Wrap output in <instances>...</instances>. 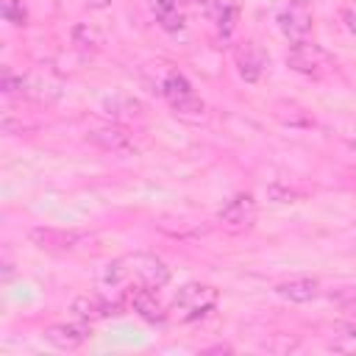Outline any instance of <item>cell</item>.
Here are the masks:
<instances>
[{
	"instance_id": "cell-1",
	"label": "cell",
	"mask_w": 356,
	"mask_h": 356,
	"mask_svg": "<svg viewBox=\"0 0 356 356\" xmlns=\"http://www.w3.org/2000/svg\"><path fill=\"white\" fill-rule=\"evenodd\" d=\"M170 281V267L156 253H128L108 264H103L97 284L100 289H120L128 284H145L153 289H161Z\"/></svg>"
},
{
	"instance_id": "cell-2",
	"label": "cell",
	"mask_w": 356,
	"mask_h": 356,
	"mask_svg": "<svg viewBox=\"0 0 356 356\" xmlns=\"http://www.w3.org/2000/svg\"><path fill=\"white\" fill-rule=\"evenodd\" d=\"M159 92L167 97L172 111L178 117H184V120H200L203 111H206V103L195 95L192 83L178 70H167V75L159 81Z\"/></svg>"
},
{
	"instance_id": "cell-3",
	"label": "cell",
	"mask_w": 356,
	"mask_h": 356,
	"mask_svg": "<svg viewBox=\"0 0 356 356\" xmlns=\"http://www.w3.org/2000/svg\"><path fill=\"white\" fill-rule=\"evenodd\" d=\"M217 289L211 284H186L178 289V295L172 298L170 303V314L178 317L181 323H192V320H200L203 314H209L214 306H217Z\"/></svg>"
},
{
	"instance_id": "cell-4",
	"label": "cell",
	"mask_w": 356,
	"mask_h": 356,
	"mask_svg": "<svg viewBox=\"0 0 356 356\" xmlns=\"http://www.w3.org/2000/svg\"><path fill=\"white\" fill-rule=\"evenodd\" d=\"M286 67L306 75V78L320 81V78L334 72V58L325 47L306 39V42H292V47L286 50Z\"/></svg>"
},
{
	"instance_id": "cell-5",
	"label": "cell",
	"mask_w": 356,
	"mask_h": 356,
	"mask_svg": "<svg viewBox=\"0 0 356 356\" xmlns=\"http://www.w3.org/2000/svg\"><path fill=\"white\" fill-rule=\"evenodd\" d=\"M256 217H259V203H256V197H253L250 192L234 195V197L217 211V222H220L228 234H245V231H250L253 222H256Z\"/></svg>"
},
{
	"instance_id": "cell-6",
	"label": "cell",
	"mask_w": 356,
	"mask_h": 356,
	"mask_svg": "<svg viewBox=\"0 0 356 356\" xmlns=\"http://www.w3.org/2000/svg\"><path fill=\"white\" fill-rule=\"evenodd\" d=\"M122 303H125V309H131V312H136L142 320H147V323H164L167 320V309L159 303V298H156V289L153 286H145V284H128L125 289H122Z\"/></svg>"
},
{
	"instance_id": "cell-7",
	"label": "cell",
	"mask_w": 356,
	"mask_h": 356,
	"mask_svg": "<svg viewBox=\"0 0 356 356\" xmlns=\"http://www.w3.org/2000/svg\"><path fill=\"white\" fill-rule=\"evenodd\" d=\"M28 239L47 253H70L75 250L81 242H86L89 236L81 231H64V228H31Z\"/></svg>"
},
{
	"instance_id": "cell-8",
	"label": "cell",
	"mask_w": 356,
	"mask_h": 356,
	"mask_svg": "<svg viewBox=\"0 0 356 356\" xmlns=\"http://www.w3.org/2000/svg\"><path fill=\"white\" fill-rule=\"evenodd\" d=\"M275 22H278V31L289 39V42H306L309 39V33H312V11H309V6L306 3H300V0H295L292 6H286L278 17H275Z\"/></svg>"
},
{
	"instance_id": "cell-9",
	"label": "cell",
	"mask_w": 356,
	"mask_h": 356,
	"mask_svg": "<svg viewBox=\"0 0 356 356\" xmlns=\"http://www.w3.org/2000/svg\"><path fill=\"white\" fill-rule=\"evenodd\" d=\"M122 309H125L122 300L111 303V300L103 298V295H81V298L72 300V312H75V317H78V320H86V323L103 320V317H108V314H120Z\"/></svg>"
},
{
	"instance_id": "cell-10",
	"label": "cell",
	"mask_w": 356,
	"mask_h": 356,
	"mask_svg": "<svg viewBox=\"0 0 356 356\" xmlns=\"http://www.w3.org/2000/svg\"><path fill=\"white\" fill-rule=\"evenodd\" d=\"M44 339L53 348H58V350H75V348H81L89 339V323L81 320V323H58V325H50L44 331Z\"/></svg>"
},
{
	"instance_id": "cell-11",
	"label": "cell",
	"mask_w": 356,
	"mask_h": 356,
	"mask_svg": "<svg viewBox=\"0 0 356 356\" xmlns=\"http://www.w3.org/2000/svg\"><path fill=\"white\" fill-rule=\"evenodd\" d=\"M86 139L103 150H125L131 145V131L117 125V122H106V125H95L86 131Z\"/></svg>"
},
{
	"instance_id": "cell-12",
	"label": "cell",
	"mask_w": 356,
	"mask_h": 356,
	"mask_svg": "<svg viewBox=\"0 0 356 356\" xmlns=\"http://www.w3.org/2000/svg\"><path fill=\"white\" fill-rule=\"evenodd\" d=\"M236 67H239V75L253 83V81L261 78V72H264V67H267V56L261 53L259 44L245 42V44L236 50Z\"/></svg>"
},
{
	"instance_id": "cell-13",
	"label": "cell",
	"mask_w": 356,
	"mask_h": 356,
	"mask_svg": "<svg viewBox=\"0 0 356 356\" xmlns=\"http://www.w3.org/2000/svg\"><path fill=\"white\" fill-rule=\"evenodd\" d=\"M275 292H278L281 298L292 300V303H309V300H314V298L320 295V281H317V278H306V275H300V278L281 281V284L275 286Z\"/></svg>"
},
{
	"instance_id": "cell-14",
	"label": "cell",
	"mask_w": 356,
	"mask_h": 356,
	"mask_svg": "<svg viewBox=\"0 0 356 356\" xmlns=\"http://www.w3.org/2000/svg\"><path fill=\"white\" fill-rule=\"evenodd\" d=\"M153 11H156L161 28H167V31H178V28H184L181 0H153Z\"/></svg>"
},
{
	"instance_id": "cell-15",
	"label": "cell",
	"mask_w": 356,
	"mask_h": 356,
	"mask_svg": "<svg viewBox=\"0 0 356 356\" xmlns=\"http://www.w3.org/2000/svg\"><path fill=\"white\" fill-rule=\"evenodd\" d=\"M275 117L284 120V122L292 125V128H303V125H312V122H314V120H312L300 106H295V103H278V106H275Z\"/></svg>"
},
{
	"instance_id": "cell-16",
	"label": "cell",
	"mask_w": 356,
	"mask_h": 356,
	"mask_svg": "<svg viewBox=\"0 0 356 356\" xmlns=\"http://www.w3.org/2000/svg\"><path fill=\"white\" fill-rule=\"evenodd\" d=\"M3 17H6L11 25H25L28 11H25L22 0H3Z\"/></svg>"
},
{
	"instance_id": "cell-17",
	"label": "cell",
	"mask_w": 356,
	"mask_h": 356,
	"mask_svg": "<svg viewBox=\"0 0 356 356\" xmlns=\"http://www.w3.org/2000/svg\"><path fill=\"white\" fill-rule=\"evenodd\" d=\"M0 89H3L6 95H14V92H22V95H25V75H14V72L6 67L3 75H0Z\"/></svg>"
},
{
	"instance_id": "cell-18",
	"label": "cell",
	"mask_w": 356,
	"mask_h": 356,
	"mask_svg": "<svg viewBox=\"0 0 356 356\" xmlns=\"http://www.w3.org/2000/svg\"><path fill=\"white\" fill-rule=\"evenodd\" d=\"M331 348H337V350H356V325H345L342 334H337V339L331 342Z\"/></svg>"
},
{
	"instance_id": "cell-19",
	"label": "cell",
	"mask_w": 356,
	"mask_h": 356,
	"mask_svg": "<svg viewBox=\"0 0 356 356\" xmlns=\"http://www.w3.org/2000/svg\"><path fill=\"white\" fill-rule=\"evenodd\" d=\"M345 312H350V314H356V286H348V289H339L337 295H331Z\"/></svg>"
},
{
	"instance_id": "cell-20",
	"label": "cell",
	"mask_w": 356,
	"mask_h": 356,
	"mask_svg": "<svg viewBox=\"0 0 356 356\" xmlns=\"http://www.w3.org/2000/svg\"><path fill=\"white\" fill-rule=\"evenodd\" d=\"M300 3H312V0H300Z\"/></svg>"
}]
</instances>
